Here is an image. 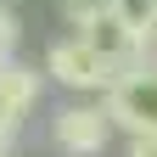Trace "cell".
Returning <instances> with one entry per match:
<instances>
[{"mask_svg": "<svg viewBox=\"0 0 157 157\" xmlns=\"http://www.w3.org/2000/svg\"><path fill=\"white\" fill-rule=\"evenodd\" d=\"M107 11H112L124 28H135L140 39L157 34V0H107Z\"/></svg>", "mask_w": 157, "mask_h": 157, "instance_id": "5b68a950", "label": "cell"}, {"mask_svg": "<svg viewBox=\"0 0 157 157\" xmlns=\"http://www.w3.org/2000/svg\"><path fill=\"white\" fill-rule=\"evenodd\" d=\"M0 6H17V0H0Z\"/></svg>", "mask_w": 157, "mask_h": 157, "instance_id": "8fae6325", "label": "cell"}, {"mask_svg": "<svg viewBox=\"0 0 157 157\" xmlns=\"http://www.w3.org/2000/svg\"><path fill=\"white\" fill-rule=\"evenodd\" d=\"M146 62H157V34H151V39H146Z\"/></svg>", "mask_w": 157, "mask_h": 157, "instance_id": "30bf717a", "label": "cell"}, {"mask_svg": "<svg viewBox=\"0 0 157 157\" xmlns=\"http://www.w3.org/2000/svg\"><path fill=\"white\" fill-rule=\"evenodd\" d=\"M39 67H45L67 95H107L112 78H118V67L90 45L84 34H56L45 45V62H39Z\"/></svg>", "mask_w": 157, "mask_h": 157, "instance_id": "6da1fadb", "label": "cell"}, {"mask_svg": "<svg viewBox=\"0 0 157 157\" xmlns=\"http://www.w3.org/2000/svg\"><path fill=\"white\" fill-rule=\"evenodd\" d=\"M17 129H23V118H11L6 107H0V157L11 151V140H17Z\"/></svg>", "mask_w": 157, "mask_h": 157, "instance_id": "ba28073f", "label": "cell"}, {"mask_svg": "<svg viewBox=\"0 0 157 157\" xmlns=\"http://www.w3.org/2000/svg\"><path fill=\"white\" fill-rule=\"evenodd\" d=\"M118 135H157V62H135L101 95Z\"/></svg>", "mask_w": 157, "mask_h": 157, "instance_id": "3957f363", "label": "cell"}, {"mask_svg": "<svg viewBox=\"0 0 157 157\" xmlns=\"http://www.w3.org/2000/svg\"><path fill=\"white\" fill-rule=\"evenodd\" d=\"M51 73L45 67H28V62H6L0 67V107H6L11 118H28L39 107V95H45Z\"/></svg>", "mask_w": 157, "mask_h": 157, "instance_id": "277c9868", "label": "cell"}, {"mask_svg": "<svg viewBox=\"0 0 157 157\" xmlns=\"http://www.w3.org/2000/svg\"><path fill=\"white\" fill-rule=\"evenodd\" d=\"M112 135H118V124H112L107 101H84L78 95V101L51 112V146L62 157H101L112 146Z\"/></svg>", "mask_w": 157, "mask_h": 157, "instance_id": "7a4b0ae2", "label": "cell"}, {"mask_svg": "<svg viewBox=\"0 0 157 157\" xmlns=\"http://www.w3.org/2000/svg\"><path fill=\"white\" fill-rule=\"evenodd\" d=\"M17 45H23V23L11 6H0V62H17Z\"/></svg>", "mask_w": 157, "mask_h": 157, "instance_id": "52a82bcc", "label": "cell"}, {"mask_svg": "<svg viewBox=\"0 0 157 157\" xmlns=\"http://www.w3.org/2000/svg\"><path fill=\"white\" fill-rule=\"evenodd\" d=\"M56 17H62L67 34H90L107 17V0H56Z\"/></svg>", "mask_w": 157, "mask_h": 157, "instance_id": "8992f818", "label": "cell"}, {"mask_svg": "<svg viewBox=\"0 0 157 157\" xmlns=\"http://www.w3.org/2000/svg\"><path fill=\"white\" fill-rule=\"evenodd\" d=\"M124 157H157V135H129V151Z\"/></svg>", "mask_w": 157, "mask_h": 157, "instance_id": "9c48e42d", "label": "cell"}, {"mask_svg": "<svg viewBox=\"0 0 157 157\" xmlns=\"http://www.w3.org/2000/svg\"><path fill=\"white\" fill-rule=\"evenodd\" d=\"M0 67H6V62H0Z\"/></svg>", "mask_w": 157, "mask_h": 157, "instance_id": "7c38bea8", "label": "cell"}]
</instances>
